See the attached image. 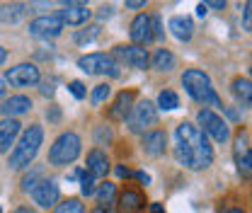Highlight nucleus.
I'll use <instances>...</instances> for the list:
<instances>
[{
    "label": "nucleus",
    "mask_w": 252,
    "mask_h": 213,
    "mask_svg": "<svg viewBox=\"0 0 252 213\" xmlns=\"http://www.w3.org/2000/svg\"><path fill=\"white\" fill-rule=\"evenodd\" d=\"M225 213H245V211H243V209H228Z\"/></svg>",
    "instance_id": "obj_52"
},
{
    "label": "nucleus",
    "mask_w": 252,
    "mask_h": 213,
    "mask_svg": "<svg viewBox=\"0 0 252 213\" xmlns=\"http://www.w3.org/2000/svg\"><path fill=\"white\" fill-rule=\"evenodd\" d=\"M167 148V133L165 131H148L143 136V152L151 157H160Z\"/></svg>",
    "instance_id": "obj_17"
},
{
    "label": "nucleus",
    "mask_w": 252,
    "mask_h": 213,
    "mask_svg": "<svg viewBox=\"0 0 252 213\" xmlns=\"http://www.w3.org/2000/svg\"><path fill=\"white\" fill-rule=\"evenodd\" d=\"M94 194H97L99 209H109V211H112V206L117 204V186L112 182H104V184H99V189H97Z\"/></svg>",
    "instance_id": "obj_22"
},
{
    "label": "nucleus",
    "mask_w": 252,
    "mask_h": 213,
    "mask_svg": "<svg viewBox=\"0 0 252 213\" xmlns=\"http://www.w3.org/2000/svg\"><path fill=\"white\" fill-rule=\"evenodd\" d=\"M41 141H44V128H41L39 123H32L30 128H25V133L20 136L15 151L10 152V160H7L10 170H22V167H27L32 160L36 157Z\"/></svg>",
    "instance_id": "obj_2"
},
{
    "label": "nucleus",
    "mask_w": 252,
    "mask_h": 213,
    "mask_svg": "<svg viewBox=\"0 0 252 213\" xmlns=\"http://www.w3.org/2000/svg\"><path fill=\"white\" fill-rule=\"evenodd\" d=\"M46 117H49V122H59L61 119V109L59 107H51V112H46Z\"/></svg>",
    "instance_id": "obj_40"
},
{
    "label": "nucleus",
    "mask_w": 252,
    "mask_h": 213,
    "mask_svg": "<svg viewBox=\"0 0 252 213\" xmlns=\"http://www.w3.org/2000/svg\"><path fill=\"white\" fill-rule=\"evenodd\" d=\"M133 99H136V92L133 90H124L117 94L114 104L109 107V119L112 122H126L128 112L133 109Z\"/></svg>",
    "instance_id": "obj_14"
},
{
    "label": "nucleus",
    "mask_w": 252,
    "mask_h": 213,
    "mask_svg": "<svg viewBox=\"0 0 252 213\" xmlns=\"http://www.w3.org/2000/svg\"><path fill=\"white\" fill-rule=\"evenodd\" d=\"M97 34H99V27H88V30H80L75 31V41L78 44H88V41H93V39H97Z\"/></svg>",
    "instance_id": "obj_30"
},
{
    "label": "nucleus",
    "mask_w": 252,
    "mask_h": 213,
    "mask_svg": "<svg viewBox=\"0 0 252 213\" xmlns=\"http://www.w3.org/2000/svg\"><path fill=\"white\" fill-rule=\"evenodd\" d=\"M175 155L185 167L194 172H201L214 162V148L209 146L206 136L199 126L189 122H182L175 131Z\"/></svg>",
    "instance_id": "obj_1"
},
{
    "label": "nucleus",
    "mask_w": 252,
    "mask_h": 213,
    "mask_svg": "<svg viewBox=\"0 0 252 213\" xmlns=\"http://www.w3.org/2000/svg\"><path fill=\"white\" fill-rule=\"evenodd\" d=\"M151 65L160 70V73H167V70H172L175 68V56H172V51L170 49H158L156 56H153V61Z\"/></svg>",
    "instance_id": "obj_24"
},
{
    "label": "nucleus",
    "mask_w": 252,
    "mask_h": 213,
    "mask_svg": "<svg viewBox=\"0 0 252 213\" xmlns=\"http://www.w3.org/2000/svg\"><path fill=\"white\" fill-rule=\"evenodd\" d=\"M54 92H56L54 80H44V83H41V94H44V97H54Z\"/></svg>",
    "instance_id": "obj_37"
},
{
    "label": "nucleus",
    "mask_w": 252,
    "mask_h": 213,
    "mask_svg": "<svg viewBox=\"0 0 252 213\" xmlns=\"http://www.w3.org/2000/svg\"><path fill=\"white\" fill-rule=\"evenodd\" d=\"M151 22H153V36L156 39H165V31H162V22H160V17H151Z\"/></svg>",
    "instance_id": "obj_35"
},
{
    "label": "nucleus",
    "mask_w": 252,
    "mask_h": 213,
    "mask_svg": "<svg viewBox=\"0 0 252 213\" xmlns=\"http://www.w3.org/2000/svg\"><path fill=\"white\" fill-rule=\"evenodd\" d=\"M119 209L122 213H141L146 209V199L138 191H124L119 196Z\"/></svg>",
    "instance_id": "obj_20"
},
{
    "label": "nucleus",
    "mask_w": 252,
    "mask_h": 213,
    "mask_svg": "<svg viewBox=\"0 0 252 213\" xmlns=\"http://www.w3.org/2000/svg\"><path fill=\"white\" fill-rule=\"evenodd\" d=\"M225 114H228V117H230L233 122H238V119H240V114H238V112H235L233 107H228V109H225Z\"/></svg>",
    "instance_id": "obj_46"
},
{
    "label": "nucleus",
    "mask_w": 252,
    "mask_h": 213,
    "mask_svg": "<svg viewBox=\"0 0 252 213\" xmlns=\"http://www.w3.org/2000/svg\"><path fill=\"white\" fill-rule=\"evenodd\" d=\"M25 15H27V5L25 2H12V5H2L0 7V20L5 25H17V22H22Z\"/></svg>",
    "instance_id": "obj_21"
},
{
    "label": "nucleus",
    "mask_w": 252,
    "mask_h": 213,
    "mask_svg": "<svg viewBox=\"0 0 252 213\" xmlns=\"http://www.w3.org/2000/svg\"><path fill=\"white\" fill-rule=\"evenodd\" d=\"M248 141H250V138H248V131H240V133H238V141H235V143H238V146H235V155H240V152L250 151Z\"/></svg>",
    "instance_id": "obj_34"
},
{
    "label": "nucleus",
    "mask_w": 252,
    "mask_h": 213,
    "mask_svg": "<svg viewBox=\"0 0 252 213\" xmlns=\"http://www.w3.org/2000/svg\"><path fill=\"white\" fill-rule=\"evenodd\" d=\"M128 34H131V41L136 44V46H148L156 36H153V22H151V17L148 15H138L133 22H131V30H128Z\"/></svg>",
    "instance_id": "obj_13"
},
{
    "label": "nucleus",
    "mask_w": 252,
    "mask_h": 213,
    "mask_svg": "<svg viewBox=\"0 0 252 213\" xmlns=\"http://www.w3.org/2000/svg\"><path fill=\"white\" fill-rule=\"evenodd\" d=\"M204 5H206V10H209V7H214V10H223V7H225V0H211V2H204Z\"/></svg>",
    "instance_id": "obj_41"
},
{
    "label": "nucleus",
    "mask_w": 252,
    "mask_h": 213,
    "mask_svg": "<svg viewBox=\"0 0 252 213\" xmlns=\"http://www.w3.org/2000/svg\"><path fill=\"white\" fill-rule=\"evenodd\" d=\"M158 119V109L153 102H148V99H143V102H138L131 112H128V117H126V126H128V131L131 133H143L146 128H151Z\"/></svg>",
    "instance_id": "obj_6"
},
{
    "label": "nucleus",
    "mask_w": 252,
    "mask_h": 213,
    "mask_svg": "<svg viewBox=\"0 0 252 213\" xmlns=\"http://www.w3.org/2000/svg\"><path fill=\"white\" fill-rule=\"evenodd\" d=\"M12 213H32V209L30 206H20V209H15Z\"/></svg>",
    "instance_id": "obj_49"
},
{
    "label": "nucleus",
    "mask_w": 252,
    "mask_h": 213,
    "mask_svg": "<svg viewBox=\"0 0 252 213\" xmlns=\"http://www.w3.org/2000/svg\"><path fill=\"white\" fill-rule=\"evenodd\" d=\"M54 213H85V209H83V204L78 199H65L63 204H59L54 209Z\"/></svg>",
    "instance_id": "obj_26"
},
{
    "label": "nucleus",
    "mask_w": 252,
    "mask_h": 213,
    "mask_svg": "<svg viewBox=\"0 0 252 213\" xmlns=\"http://www.w3.org/2000/svg\"><path fill=\"white\" fill-rule=\"evenodd\" d=\"M93 10L85 5V2H63V10L59 12L63 25H70V27H78V25H85L90 20Z\"/></svg>",
    "instance_id": "obj_12"
},
{
    "label": "nucleus",
    "mask_w": 252,
    "mask_h": 213,
    "mask_svg": "<svg viewBox=\"0 0 252 213\" xmlns=\"http://www.w3.org/2000/svg\"><path fill=\"white\" fill-rule=\"evenodd\" d=\"M112 15H114V7H112V5L99 7V20H107V17H112Z\"/></svg>",
    "instance_id": "obj_38"
},
{
    "label": "nucleus",
    "mask_w": 252,
    "mask_h": 213,
    "mask_svg": "<svg viewBox=\"0 0 252 213\" xmlns=\"http://www.w3.org/2000/svg\"><path fill=\"white\" fill-rule=\"evenodd\" d=\"M151 213H165L162 204H151Z\"/></svg>",
    "instance_id": "obj_47"
},
{
    "label": "nucleus",
    "mask_w": 252,
    "mask_h": 213,
    "mask_svg": "<svg viewBox=\"0 0 252 213\" xmlns=\"http://www.w3.org/2000/svg\"><path fill=\"white\" fill-rule=\"evenodd\" d=\"M93 213H112V211H109V209H99V206H97Z\"/></svg>",
    "instance_id": "obj_51"
},
{
    "label": "nucleus",
    "mask_w": 252,
    "mask_h": 213,
    "mask_svg": "<svg viewBox=\"0 0 252 213\" xmlns=\"http://www.w3.org/2000/svg\"><path fill=\"white\" fill-rule=\"evenodd\" d=\"M20 126L17 119H2L0 122V152H7L10 146L15 143V138L20 136Z\"/></svg>",
    "instance_id": "obj_18"
},
{
    "label": "nucleus",
    "mask_w": 252,
    "mask_h": 213,
    "mask_svg": "<svg viewBox=\"0 0 252 213\" xmlns=\"http://www.w3.org/2000/svg\"><path fill=\"white\" fill-rule=\"evenodd\" d=\"M233 94L243 102V107L252 104V83L250 78H235L233 80Z\"/></svg>",
    "instance_id": "obj_23"
},
{
    "label": "nucleus",
    "mask_w": 252,
    "mask_h": 213,
    "mask_svg": "<svg viewBox=\"0 0 252 213\" xmlns=\"http://www.w3.org/2000/svg\"><path fill=\"white\" fill-rule=\"evenodd\" d=\"M27 31H30L34 39H56L63 31V22L59 15H44V17L32 20Z\"/></svg>",
    "instance_id": "obj_9"
},
{
    "label": "nucleus",
    "mask_w": 252,
    "mask_h": 213,
    "mask_svg": "<svg viewBox=\"0 0 252 213\" xmlns=\"http://www.w3.org/2000/svg\"><path fill=\"white\" fill-rule=\"evenodd\" d=\"M158 107H160L162 112H175V109L180 107V97H177V92L162 90L160 94H158Z\"/></svg>",
    "instance_id": "obj_25"
},
{
    "label": "nucleus",
    "mask_w": 252,
    "mask_h": 213,
    "mask_svg": "<svg viewBox=\"0 0 252 213\" xmlns=\"http://www.w3.org/2000/svg\"><path fill=\"white\" fill-rule=\"evenodd\" d=\"M80 175H83V170H73V172H68V182H75V180H80Z\"/></svg>",
    "instance_id": "obj_44"
},
{
    "label": "nucleus",
    "mask_w": 252,
    "mask_h": 213,
    "mask_svg": "<svg viewBox=\"0 0 252 213\" xmlns=\"http://www.w3.org/2000/svg\"><path fill=\"white\" fill-rule=\"evenodd\" d=\"M94 141H97V146H107L112 141V131L107 126H97L94 128Z\"/></svg>",
    "instance_id": "obj_31"
},
{
    "label": "nucleus",
    "mask_w": 252,
    "mask_h": 213,
    "mask_svg": "<svg viewBox=\"0 0 252 213\" xmlns=\"http://www.w3.org/2000/svg\"><path fill=\"white\" fill-rule=\"evenodd\" d=\"M136 180L148 186V184H151V175H148V172H136Z\"/></svg>",
    "instance_id": "obj_43"
},
{
    "label": "nucleus",
    "mask_w": 252,
    "mask_h": 213,
    "mask_svg": "<svg viewBox=\"0 0 252 213\" xmlns=\"http://www.w3.org/2000/svg\"><path fill=\"white\" fill-rule=\"evenodd\" d=\"M68 90H70V94H73L75 99H85V97H88L85 83H80V80H73V83L68 85Z\"/></svg>",
    "instance_id": "obj_33"
},
{
    "label": "nucleus",
    "mask_w": 252,
    "mask_h": 213,
    "mask_svg": "<svg viewBox=\"0 0 252 213\" xmlns=\"http://www.w3.org/2000/svg\"><path fill=\"white\" fill-rule=\"evenodd\" d=\"M78 68L88 75H109V78H119V63L114 61V56L109 54H88L83 59H78Z\"/></svg>",
    "instance_id": "obj_5"
},
{
    "label": "nucleus",
    "mask_w": 252,
    "mask_h": 213,
    "mask_svg": "<svg viewBox=\"0 0 252 213\" xmlns=\"http://www.w3.org/2000/svg\"><path fill=\"white\" fill-rule=\"evenodd\" d=\"M30 109H32L30 97H25V94H15V97H10V99L2 102L0 114H2L5 119H15V117H20V114H27Z\"/></svg>",
    "instance_id": "obj_16"
},
{
    "label": "nucleus",
    "mask_w": 252,
    "mask_h": 213,
    "mask_svg": "<svg viewBox=\"0 0 252 213\" xmlns=\"http://www.w3.org/2000/svg\"><path fill=\"white\" fill-rule=\"evenodd\" d=\"M85 172L90 177H94V180L107 177V172H109V157H107V152L99 151V148H93V151L88 152V170Z\"/></svg>",
    "instance_id": "obj_15"
},
{
    "label": "nucleus",
    "mask_w": 252,
    "mask_h": 213,
    "mask_svg": "<svg viewBox=\"0 0 252 213\" xmlns=\"http://www.w3.org/2000/svg\"><path fill=\"white\" fill-rule=\"evenodd\" d=\"M5 92H7V83L0 78V94H5Z\"/></svg>",
    "instance_id": "obj_50"
},
{
    "label": "nucleus",
    "mask_w": 252,
    "mask_h": 213,
    "mask_svg": "<svg viewBox=\"0 0 252 213\" xmlns=\"http://www.w3.org/2000/svg\"><path fill=\"white\" fill-rule=\"evenodd\" d=\"M5 61H7V51H5V49L0 46V65H2Z\"/></svg>",
    "instance_id": "obj_48"
},
{
    "label": "nucleus",
    "mask_w": 252,
    "mask_h": 213,
    "mask_svg": "<svg viewBox=\"0 0 252 213\" xmlns=\"http://www.w3.org/2000/svg\"><path fill=\"white\" fill-rule=\"evenodd\" d=\"M109 94H112V88H109L107 83H102V85H94L90 99H93V104H102L104 99H109Z\"/></svg>",
    "instance_id": "obj_27"
},
{
    "label": "nucleus",
    "mask_w": 252,
    "mask_h": 213,
    "mask_svg": "<svg viewBox=\"0 0 252 213\" xmlns=\"http://www.w3.org/2000/svg\"><path fill=\"white\" fill-rule=\"evenodd\" d=\"M182 85H185V90L191 99H196L199 104H211V107H220V99L216 90H214V83H211V78L204 73V70H196V68H191V70H185V75H182Z\"/></svg>",
    "instance_id": "obj_3"
},
{
    "label": "nucleus",
    "mask_w": 252,
    "mask_h": 213,
    "mask_svg": "<svg viewBox=\"0 0 252 213\" xmlns=\"http://www.w3.org/2000/svg\"><path fill=\"white\" fill-rule=\"evenodd\" d=\"M39 180H41V170H34V172H30V175L22 180V189H25V191H32V189L39 184Z\"/></svg>",
    "instance_id": "obj_32"
},
{
    "label": "nucleus",
    "mask_w": 252,
    "mask_h": 213,
    "mask_svg": "<svg viewBox=\"0 0 252 213\" xmlns=\"http://www.w3.org/2000/svg\"><path fill=\"white\" fill-rule=\"evenodd\" d=\"M2 80L12 88H32L39 83V68L34 63H20V65L10 68Z\"/></svg>",
    "instance_id": "obj_8"
},
{
    "label": "nucleus",
    "mask_w": 252,
    "mask_h": 213,
    "mask_svg": "<svg viewBox=\"0 0 252 213\" xmlns=\"http://www.w3.org/2000/svg\"><path fill=\"white\" fill-rule=\"evenodd\" d=\"M94 191H97L94 177H90V175L83 170V175H80V194H83V196H94Z\"/></svg>",
    "instance_id": "obj_28"
},
{
    "label": "nucleus",
    "mask_w": 252,
    "mask_h": 213,
    "mask_svg": "<svg viewBox=\"0 0 252 213\" xmlns=\"http://www.w3.org/2000/svg\"><path fill=\"white\" fill-rule=\"evenodd\" d=\"M114 56H117V59H122L126 65L136 68V70H146V68H148V63H151L148 49H143V46H136V44L117 46V49H114Z\"/></svg>",
    "instance_id": "obj_10"
},
{
    "label": "nucleus",
    "mask_w": 252,
    "mask_h": 213,
    "mask_svg": "<svg viewBox=\"0 0 252 213\" xmlns=\"http://www.w3.org/2000/svg\"><path fill=\"white\" fill-rule=\"evenodd\" d=\"M126 7H128V10H138V7H146V0H126Z\"/></svg>",
    "instance_id": "obj_39"
},
{
    "label": "nucleus",
    "mask_w": 252,
    "mask_h": 213,
    "mask_svg": "<svg viewBox=\"0 0 252 213\" xmlns=\"http://www.w3.org/2000/svg\"><path fill=\"white\" fill-rule=\"evenodd\" d=\"M243 20H245V30L250 31L252 30V5L250 2H245V7H243Z\"/></svg>",
    "instance_id": "obj_36"
},
{
    "label": "nucleus",
    "mask_w": 252,
    "mask_h": 213,
    "mask_svg": "<svg viewBox=\"0 0 252 213\" xmlns=\"http://www.w3.org/2000/svg\"><path fill=\"white\" fill-rule=\"evenodd\" d=\"M170 31H172L175 39L189 41L191 34H194V22H191V17H187V15H175V17L170 20Z\"/></svg>",
    "instance_id": "obj_19"
},
{
    "label": "nucleus",
    "mask_w": 252,
    "mask_h": 213,
    "mask_svg": "<svg viewBox=\"0 0 252 213\" xmlns=\"http://www.w3.org/2000/svg\"><path fill=\"white\" fill-rule=\"evenodd\" d=\"M0 213H2V206H0Z\"/></svg>",
    "instance_id": "obj_53"
},
{
    "label": "nucleus",
    "mask_w": 252,
    "mask_h": 213,
    "mask_svg": "<svg viewBox=\"0 0 252 213\" xmlns=\"http://www.w3.org/2000/svg\"><path fill=\"white\" fill-rule=\"evenodd\" d=\"M30 194H32V199H34V204H39L41 209H51L61 199V189H59V184L54 182V180H39V184L32 189Z\"/></svg>",
    "instance_id": "obj_11"
},
{
    "label": "nucleus",
    "mask_w": 252,
    "mask_h": 213,
    "mask_svg": "<svg viewBox=\"0 0 252 213\" xmlns=\"http://www.w3.org/2000/svg\"><path fill=\"white\" fill-rule=\"evenodd\" d=\"M80 136L78 133H73V131H65L61 133L56 141H54V146H51V151H49V162L51 165H56V167H63V165H70L78 155H80Z\"/></svg>",
    "instance_id": "obj_4"
},
{
    "label": "nucleus",
    "mask_w": 252,
    "mask_h": 213,
    "mask_svg": "<svg viewBox=\"0 0 252 213\" xmlns=\"http://www.w3.org/2000/svg\"><path fill=\"white\" fill-rule=\"evenodd\" d=\"M206 12H209V10H206V5H204V2H199V5H196V15H199V17H206Z\"/></svg>",
    "instance_id": "obj_45"
},
{
    "label": "nucleus",
    "mask_w": 252,
    "mask_h": 213,
    "mask_svg": "<svg viewBox=\"0 0 252 213\" xmlns=\"http://www.w3.org/2000/svg\"><path fill=\"white\" fill-rule=\"evenodd\" d=\"M196 119L201 123V133H209L214 141H219V143H225L228 138H230V128H228V123L220 119L216 112H211V109H199V114H196Z\"/></svg>",
    "instance_id": "obj_7"
},
{
    "label": "nucleus",
    "mask_w": 252,
    "mask_h": 213,
    "mask_svg": "<svg viewBox=\"0 0 252 213\" xmlns=\"http://www.w3.org/2000/svg\"><path fill=\"white\" fill-rule=\"evenodd\" d=\"M250 162H252V152L245 151L238 155V170H240V175L245 177V180H250Z\"/></svg>",
    "instance_id": "obj_29"
},
{
    "label": "nucleus",
    "mask_w": 252,
    "mask_h": 213,
    "mask_svg": "<svg viewBox=\"0 0 252 213\" xmlns=\"http://www.w3.org/2000/svg\"><path fill=\"white\" fill-rule=\"evenodd\" d=\"M117 177H122V180H128V177H131V170H128V167H124V165H119V167H117Z\"/></svg>",
    "instance_id": "obj_42"
}]
</instances>
